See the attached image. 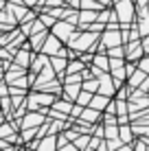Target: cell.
Instances as JSON below:
<instances>
[{
  "label": "cell",
  "mask_w": 149,
  "mask_h": 151,
  "mask_svg": "<svg viewBox=\"0 0 149 151\" xmlns=\"http://www.w3.org/2000/svg\"><path fill=\"white\" fill-rule=\"evenodd\" d=\"M59 50H61V40H59V37H55V35L50 33L48 37H46L44 46H42V53H44V55H50V57H53V55H57Z\"/></svg>",
  "instance_id": "ba28073f"
},
{
  "label": "cell",
  "mask_w": 149,
  "mask_h": 151,
  "mask_svg": "<svg viewBox=\"0 0 149 151\" xmlns=\"http://www.w3.org/2000/svg\"><path fill=\"white\" fill-rule=\"evenodd\" d=\"M99 35L92 33V31H86V33H75L73 37L68 40V46L73 50H77V53H83V50H94V42Z\"/></svg>",
  "instance_id": "6da1fadb"
},
{
  "label": "cell",
  "mask_w": 149,
  "mask_h": 151,
  "mask_svg": "<svg viewBox=\"0 0 149 151\" xmlns=\"http://www.w3.org/2000/svg\"><path fill=\"white\" fill-rule=\"evenodd\" d=\"M81 92V83H64V88H61V96L66 99V101H77V96H79Z\"/></svg>",
  "instance_id": "9c48e42d"
},
{
  "label": "cell",
  "mask_w": 149,
  "mask_h": 151,
  "mask_svg": "<svg viewBox=\"0 0 149 151\" xmlns=\"http://www.w3.org/2000/svg\"><path fill=\"white\" fill-rule=\"evenodd\" d=\"M114 151H134V145L132 142H123L119 149H114Z\"/></svg>",
  "instance_id": "d4e9b609"
},
{
  "label": "cell",
  "mask_w": 149,
  "mask_h": 151,
  "mask_svg": "<svg viewBox=\"0 0 149 151\" xmlns=\"http://www.w3.org/2000/svg\"><path fill=\"white\" fill-rule=\"evenodd\" d=\"M99 94H105V96H116V86H114V79H112L110 72H103L99 77Z\"/></svg>",
  "instance_id": "8992f818"
},
{
  "label": "cell",
  "mask_w": 149,
  "mask_h": 151,
  "mask_svg": "<svg viewBox=\"0 0 149 151\" xmlns=\"http://www.w3.org/2000/svg\"><path fill=\"white\" fill-rule=\"evenodd\" d=\"M40 20H42V22H44V27L46 29H53L55 27V22H57V18H53V15H50V13H42V15H40Z\"/></svg>",
  "instance_id": "44dd1931"
},
{
  "label": "cell",
  "mask_w": 149,
  "mask_h": 151,
  "mask_svg": "<svg viewBox=\"0 0 149 151\" xmlns=\"http://www.w3.org/2000/svg\"><path fill=\"white\" fill-rule=\"evenodd\" d=\"M140 44H143V48H145V55H149V35L140 37Z\"/></svg>",
  "instance_id": "484cf974"
},
{
  "label": "cell",
  "mask_w": 149,
  "mask_h": 151,
  "mask_svg": "<svg viewBox=\"0 0 149 151\" xmlns=\"http://www.w3.org/2000/svg\"><path fill=\"white\" fill-rule=\"evenodd\" d=\"M101 44L105 48H114V46H121L123 44V33L121 29H105L101 33Z\"/></svg>",
  "instance_id": "277c9868"
},
{
  "label": "cell",
  "mask_w": 149,
  "mask_h": 151,
  "mask_svg": "<svg viewBox=\"0 0 149 151\" xmlns=\"http://www.w3.org/2000/svg\"><path fill=\"white\" fill-rule=\"evenodd\" d=\"M101 116H103V112H96V110H92V107H83V112H81V121H86V123H99L101 121Z\"/></svg>",
  "instance_id": "4fadbf2b"
},
{
  "label": "cell",
  "mask_w": 149,
  "mask_h": 151,
  "mask_svg": "<svg viewBox=\"0 0 149 151\" xmlns=\"http://www.w3.org/2000/svg\"><path fill=\"white\" fill-rule=\"evenodd\" d=\"M145 55V48H143L140 40H134V42H127L125 44V61H134L138 64V59Z\"/></svg>",
  "instance_id": "5b68a950"
},
{
  "label": "cell",
  "mask_w": 149,
  "mask_h": 151,
  "mask_svg": "<svg viewBox=\"0 0 149 151\" xmlns=\"http://www.w3.org/2000/svg\"><path fill=\"white\" fill-rule=\"evenodd\" d=\"M90 136H92V134H79V136L73 140V145H75L79 151H86V147L90 145Z\"/></svg>",
  "instance_id": "ac0fdd59"
},
{
  "label": "cell",
  "mask_w": 149,
  "mask_h": 151,
  "mask_svg": "<svg viewBox=\"0 0 149 151\" xmlns=\"http://www.w3.org/2000/svg\"><path fill=\"white\" fill-rule=\"evenodd\" d=\"M50 66H53V70L57 72L59 79H64V75H66V66H68V57L53 55V57H50Z\"/></svg>",
  "instance_id": "30bf717a"
},
{
  "label": "cell",
  "mask_w": 149,
  "mask_h": 151,
  "mask_svg": "<svg viewBox=\"0 0 149 151\" xmlns=\"http://www.w3.org/2000/svg\"><path fill=\"white\" fill-rule=\"evenodd\" d=\"M110 101H112V96H105V94H99V92H96V94L92 96L88 107H92V110H96V112H105V107H107Z\"/></svg>",
  "instance_id": "8fae6325"
},
{
  "label": "cell",
  "mask_w": 149,
  "mask_h": 151,
  "mask_svg": "<svg viewBox=\"0 0 149 151\" xmlns=\"http://www.w3.org/2000/svg\"><path fill=\"white\" fill-rule=\"evenodd\" d=\"M105 138H119V125H105Z\"/></svg>",
  "instance_id": "7402d4cb"
},
{
  "label": "cell",
  "mask_w": 149,
  "mask_h": 151,
  "mask_svg": "<svg viewBox=\"0 0 149 151\" xmlns=\"http://www.w3.org/2000/svg\"><path fill=\"white\" fill-rule=\"evenodd\" d=\"M145 79H147V72H143L140 68H136L130 77H127V86H130V88H140Z\"/></svg>",
  "instance_id": "7c38bea8"
},
{
  "label": "cell",
  "mask_w": 149,
  "mask_h": 151,
  "mask_svg": "<svg viewBox=\"0 0 149 151\" xmlns=\"http://www.w3.org/2000/svg\"><path fill=\"white\" fill-rule=\"evenodd\" d=\"M73 105H75L73 101H66V99L61 96V99H55V103H53L50 107H53V110H57V112H61V114H66V116H70V110H73Z\"/></svg>",
  "instance_id": "9a60e30c"
},
{
  "label": "cell",
  "mask_w": 149,
  "mask_h": 151,
  "mask_svg": "<svg viewBox=\"0 0 149 151\" xmlns=\"http://www.w3.org/2000/svg\"><path fill=\"white\" fill-rule=\"evenodd\" d=\"M92 92H88V90H83V88H81V92H79V96H77V101L75 103H79V105H83V107H88L90 105V101H92Z\"/></svg>",
  "instance_id": "ffe728a7"
},
{
  "label": "cell",
  "mask_w": 149,
  "mask_h": 151,
  "mask_svg": "<svg viewBox=\"0 0 149 151\" xmlns=\"http://www.w3.org/2000/svg\"><path fill=\"white\" fill-rule=\"evenodd\" d=\"M31 149H37V151H57V136H55V134H48V136H44V138H37L33 145H31Z\"/></svg>",
  "instance_id": "52a82bcc"
},
{
  "label": "cell",
  "mask_w": 149,
  "mask_h": 151,
  "mask_svg": "<svg viewBox=\"0 0 149 151\" xmlns=\"http://www.w3.org/2000/svg\"><path fill=\"white\" fill-rule=\"evenodd\" d=\"M81 88H83V90H88V92H92V94H96V92H99V79H96V77H92V79L81 81Z\"/></svg>",
  "instance_id": "d6986e66"
},
{
  "label": "cell",
  "mask_w": 149,
  "mask_h": 151,
  "mask_svg": "<svg viewBox=\"0 0 149 151\" xmlns=\"http://www.w3.org/2000/svg\"><path fill=\"white\" fill-rule=\"evenodd\" d=\"M140 90H145L147 94H149V75H147V79L143 81V86H140Z\"/></svg>",
  "instance_id": "4316f807"
},
{
  "label": "cell",
  "mask_w": 149,
  "mask_h": 151,
  "mask_svg": "<svg viewBox=\"0 0 149 151\" xmlns=\"http://www.w3.org/2000/svg\"><path fill=\"white\" fill-rule=\"evenodd\" d=\"M119 138L123 142H134V132H132V125H119Z\"/></svg>",
  "instance_id": "2e32d148"
},
{
  "label": "cell",
  "mask_w": 149,
  "mask_h": 151,
  "mask_svg": "<svg viewBox=\"0 0 149 151\" xmlns=\"http://www.w3.org/2000/svg\"><path fill=\"white\" fill-rule=\"evenodd\" d=\"M53 35L61 40V44H64V42L68 44V40L75 35V24L66 22V20H57V22H55V27H53Z\"/></svg>",
  "instance_id": "3957f363"
},
{
  "label": "cell",
  "mask_w": 149,
  "mask_h": 151,
  "mask_svg": "<svg viewBox=\"0 0 149 151\" xmlns=\"http://www.w3.org/2000/svg\"><path fill=\"white\" fill-rule=\"evenodd\" d=\"M31 61H33V55H29V50L24 48V50H18L15 53V64L18 66H29Z\"/></svg>",
  "instance_id": "e0dca14e"
},
{
  "label": "cell",
  "mask_w": 149,
  "mask_h": 151,
  "mask_svg": "<svg viewBox=\"0 0 149 151\" xmlns=\"http://www.w3.org/2000/svg\"><path fill=\"white\" fill-rule=\"evenodd\" d=\"M136 66H138V68H140L143 72H147V75H149V55H143L140 59H138V64H136Z\"/></svg>",
  "instance_id": "603a6c76"
},
{
  "label": "cell",
  "mask_w": 149,
  "mask_h": 151,
  "mask_svg": "<svg viewBox=\"0 0 149 151\" xmlns=\"http://www.w3.org/2000/svg\"><path fill=\"white\" fill-rule=\"evenodd\" d=\"M57 151H79V149H77L73 142H66L64 147H57Z\"/></svg>",
  "instance_id": "cb8c5ba5"
},
{
  "label": "cell",
  "mask_w": 149,
  "mask_h": 151,
  "mask_svg": "<svg viewBox=\"0 0 149 151\" xmlns=\"http://www.w3.org/2000/svg\"><path fill=\"white\" fill-rule=\"evenodd\" d=\"M0 123H2V118H0Z\"/></svg>",
  "instance_id": "83f0119b"
},
{
  "label": "cell",
  "mask_w": 149,
  "mask_h": 151,
  "mask_svg": "<svg viewBox=\"0 0 149 151\" xmlns=\"http://www.w3.org/2000/svg\"><path fill=\"white\" fill-rule=\"evenodd\" d=\"M116 18L121 24H132L136 18V9H134V0H119V2L112 4Z\"/></svg>",
  "instance_id": "7a4b0ae2"
},
{
  "label": "cell",
  "mask_w": 149,
  "mask_h": 151,
  "mask_svg": "<svg viewBox=\"0 0 149 151\" xmlns=\"http://www.w3.org/2000/svg\"><path fill=\"white\" fill-rule=\"evenodd\" d=\"M92 64H94L96 68H101L103 72H110V57H107V53H94Z\"/></svg>",
  "instance_id": "5bb4252c"
}]
</instances>
